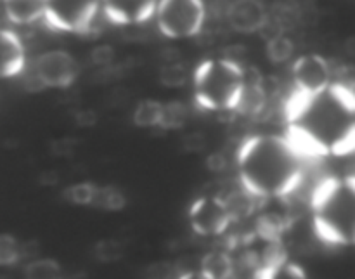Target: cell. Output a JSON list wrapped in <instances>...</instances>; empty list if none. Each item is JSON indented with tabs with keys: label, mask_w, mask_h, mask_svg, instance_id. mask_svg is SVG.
Segmentation results:
<instances>
[{
	"label": "cell",
	"mask_w": 355,
	"mask_h": 279,
	"mask_svg": "<svg viewBox=\"0 0 355 279\" xmlns=\"http://www.w3.org/2000/svg\"><path fill=\"white\" fill-rule=\"evenodd\" d=\"M286 135L307 158L355 151V87L329 83L314 94L293 90L284 106Z\"/></svg>",
	"instance_id": "cell-1"
},
{
	"label": "cell",
	"mask_w": 355,
	"mask_h": 279,
	"mask_svg": "<svg viewBox=\"0 0 355 279\" xmlns=\"http://www.w3.org/2000/svg\"><path fill=\"white\" fill-rule=\"evenodd\" d=\"M307 156L286 134H255L236 153L239 183L257 200H283L300 187Z\"/></svg>",
	"instance_id": "cell-2"
},
{
	"label": "cell",
	"mask_w": 355,
	"mask_h": 279,
	"mask_svg": "<svg viewBox=\"0 0 355 279\" xmlns=\"http://www.w3.org/2000/svg\"><path fill=\"white\" fill-rule=\"evenodd\" d=\"M311 207L321 242L355 246V174L321 180L312 193Z\"/></svg>",
	"instance_id": "cell-3"
},
{
	"label": "cell",
	"mask_w": 355,
	"mask_h": 279,
	"mask_svg": "<svg viewBox=\"0 0 355 279\" xmlns=\"http://www.w3.org/2000/svg\"><path fill=\"white\" fill-rule=\"evenodd\" d=\"M194 103L201 110L231 113L245 89V66L231 58L207 59L193 73Z\"/></svg>",
	"instance_id": "cell-4"
},
{
	"label": "cell",
	"mask_w": 355,
	"mask_h": 279,
	"mask_svg": "<svg viewBox=\"0 0 355 279\" xmlns=\"http://www.w3.org/2000/svg\"><path fill=\"white\" fill-rule=\"evenodd\" d=\"M158 30L168 38H191L203 30L207 7L203 0H158Z\"/></svg>",
	"instance_id": "cell-5"
},
{
	"label": "cell",
	"mask_w": 355,
	"mask_h": 279,
	"mask_svg": "<svg viewBox=\"0 0 355 279\" xmlns=\"http://www.w3.org/2000/svg\"><path fill=\"white\" fill-rule=\"evenodd\" d=\"M45 23L58 31L89 33L99 14L103 0H44Z\"/></svg>",
	"instance_id": "cell-6"
},
{
	"label": "cell",
	"mask_w": 355,
	"mask_h": 279,
	"mask_svg": "<svg viewBox=\"0 0 355 279\" xmlns=\"http://www.w3.org/2000/svg\"><path fill=\"white\" fill-rule=\"evenodd\" d=\"M234 222L231 208H229L225 198L201 196L193 201L189 207V224L196 235L211 238V236H220L231 228Z\"/></svg>",
	"instance_id": "cell-7"
},
{
	"label": "cell",
	"mask_w": 355,
	"mask_h": 279,
	"mask_svg": "<svg viewBox=\"0 0 355 279\" xmlns=\"http://www.w3.org/2000/svg\"><path fill=\"white\" fill-rule=\"evenodd\" d=\"M78 73V61L66 51H47L35 59L33 78L42 89H68Z\"/></svg>",
	"instance_id": "cell-8"
},
{
	"label": "cell",
	"mask_w": 355,
	"mask_h": 279,
	"mask_svg": "<svg viewBox=\"0 0 355 279\" xmlns=\"http://www.w3.org/2000/svg\"><path fill=\"white\" fill-rule=\"evenodd\" d=\"M295 90L304 94H314L326 89L331 80V66L322 56L305 54L291 66Z\"/></svg>",
	"instance_id": "cell-9"
},
{
	"label": "cell",
	"mask_w": 355,
	"mask_h": 279,
	"mask_svg": "<svg viewBox=\"0 0 355 279\" xmlns=\"http://www.w3.org/2000/svg\"><path fill=\"white\" fill-rule=\"evenodd\" d=\"M158 0H103L107 19L114 24H141L156 14Z\"/></svg>",
	"instance_id": "cell-10"
},
{
	"label": "cell",
	"mask_w": 355,
	"mask_h": 279,
	"mask_svg": "<svg viewBox=\"0 0 355 279\" xmlns=\"http://www.w3.org/2000/svg\"><path fill=\"white\" fill-rule=\"evenodd\" d=\"M227 21L238 33H257L267 24V10L260 0H234L227 9Z\"/></svg>",
	"instance_id": "cell-11"
},
{
	"label": "cell",
	"mask_w": 355,
	"mask_h": 279,
	"mask_svg": "<svg viewBox=\"0 0 355 279\" xmlns=\"http://www.w3.org/2000/svg\"><path fill=\"white\" fill-rule=\"evenodd\" d=\"M26 68V52L17 33L0 28V78H12Z\"/></svg>",
	"instance_id": "cell-12"
},
{
	"label": "cell",
	"mask_w": 355,
	"mask_h": 279,
	"mask_svg": "<svg viewBox=\"0 0 355 279\" xmlns=\"http://www.w3.org/2000/svg\"><path fill=\"white\" fill-rule=\"evenodd\" d=\"M255 279H309L304 267L291 262L281 250H270L255 273Z\"/></svg>",
	"instance_id": "cell-13"
},
{
	"label": "cell",
	"mask_w": 355,
	"mask_h": 279,
	"mask_svg": "<svg viewBox=\"0 0 355 279\" xmlns=\"http://www.w3.org/2000/svg\"><path fill=\"white\" fill-rule=\"evenodd\" d=\"M267 106V90L263 87V78L255 68H245V89L239 99L236 113L246 117H257Z\"/></svg>",
	"instance_id": "cell-14"
},
{
	"label": "cell",
	"mask_w": 355,
	"mask_h": 279,
	"mask_svg": "<svg viewBox=\"0 0 355 279\" xmlns=\"http://www.w3.org/2000/svg\"><path fill=\"white\" fill-rule=\"evenodd\" d=\"M6 17L14 24H33L44 19V0H2Z\"/></svg>",
	"instance_id": "cell-15"
},
{
	"label": "cell",
	"mask_w": 355,
	"mask_h": 279,
	"mask_svg": "<svg viewBox=\"0 0 355 279\" xmlns=\"http://www.w3.org/2000/svg\"><path fill=\"white\" fill-rule=\"evenodd\" d=\"M201 271L210 274L214 279H231L234 276V260L227 252L214 250L201 260Z\"/></svg>",
	"instance_id": "cell-16"
},
{
	"label": "cell",
	"mask_w": 355,
	"mask_h": 279,
	"mask_svg": "<svg viewBox=\"0 0 355 279\" xmlns=\"http://www.w3.org/2000/svg\"><path fill=\"white\" fill-rule=\"evenodd\" d=\"M163 104L165 103L156 99H142L141 103L135 106L132 120H134V124L141 128H159L163 117Z\"/></svg>",
	"instance_id": "cell-17"
},
{
	"label": "cell",
	"mask_w": 355,
	"mask_h": 279,
	"mask_svg": "<svg viewBox=\"0 0 355 279\" xmlns=\"http://www.w3.org/2000/svg\"><path fill=\"white\" fill-rule=\"evenodd\" d=\"M127 205L123 191L114 186H99L97 187L96 198H94V208H99L104 212H120Z\"/></svg>",
	"instance_id": "cell-18"
},
{
	"label": "cell",
	"mask_w": 355,
	"mask_h": 279,
	"mask_svg": "<svg viewBox=\"0 0 355 279\" xmlns=\"http://www.w3.org/2000/svg\"><path fill=\"white\" fill-rule=\"evenodd\" d=\"M189 120V110L180 101H168L163 104V117L159 128L163 130H179Z\"/></svg>",
	"instance_id": "cell-19"
},
{
	"label": "cell",
	"mask_w": 355,
	"mask_h": 279,
	"mask_svg": "<svg viewBox=\"0 0 355 279\" xmlns=\"http://www.w3.org/2000/svg\"><path fill=\"white\" fill-rule=\"evenodd\" d=\"M24 279H64V273L58 260L37 259L26 266Z\"/></svg>",
	"instance_id": "cell-20"
},
{
	"label": "cell",
	"mask_w": 355,
	"mask_h": 279,
	"mask_svg": "<svg viewBox=\"0 0 355 279\" xmlns=\"http://www.w3.org/2000/svg\"><path fill=\"white\" fill-rule=\"evenodd\" d=\"M267 58L274 65H284L286 61H290L291 56L295 52V44L290 37L286 35H274L272 38H269L267 42Z\"/></svg>",
	"instance_id": "cell-21"
},
{
	"label": "cell",
	"mask_w": 355,
	"mask_h": 279,
	"mask_svg": "<svg viewBox=\"0 0 355 279\" xmlns=\"http://www.w3.org/2000/svg\"><path fill=\"white\" fill-rule=\"evenodd\" d=\"M97 184L94 183H76L71 184L64 189V198L71 205H78V207H92L94 198L97 193Z\"/></svg>",
	"instance_id": "cell-22"
},
{
	"label": "cell",
	"mask_w": 355,
	"mask_h": 279,
	"mask_svg": "<svg viewBox=\"0 0 355 279\" xmlns=\"http://www.w3.org/2000/svg\"><path fill=\"white\" fill-rule=\"evenodd\" d=\"M189 80V71L182 62H170L159 69V82L168 89H179Z\"/></svg>",
	"instance_id": "cell-23"
},
{
	"label": "cell",
	"mask_w": 355,
	"mask_h": 279,
	"mask_svg": "<svg viewBox=\"0 0 355 279\" xmlns=\"http://www.w3.org/2000/svg\"><path fill=\"white\" fill-rule=\"evenodd\" d=\"M125 248L118 239L113 238H106V239H101V242L96 243L94 246V255L99 262L104 264H113L118 262V260L123 257Z\"/></svg>",
	"instance_id": "cell-24"
},
{
	"label": "cell",
	"mask_w": 355,
	"mask_h": 279,
	"mask_svg": "<svg viewBox=\"0 0 355 279\" xmlns=\"http://www.w3.org/2000/svg\"><path fill=\"white\" fill-rule=\"evenodd\" d=\"M21 259V245L14 236L0 235V266H12Z\"/></svg>",
	"instance_id": "cell-25"
},
{
	"label": "cell",
	"mask_w": 355,
	"mask_h": 279,
	"mask_svg": "<svg viewBox=\"0 0 355 279\" xmlns=\"http://www.w3.org/2000/svg\"><path fill=\"white\" fill-rule=\"evenodd\" d=\"M179 279H214L210 274H207L205 271H189V273L180 274Z\"/></svg>",
	"instance_id": "cell-26"
},
{
	"label": "cell",
	"mask_w": 355,
	"mask_h": 279,
	"mask_svg": "<svg viewBox=\"0 0 355 279\" xmlns=\"http://www.w3.org/2000/svg\"><path fill=\"white\" fill-rule=\"evenodd\" d=\"M149 279H156V278H149Z\"/></svg>",
	"instance_id": "cell-27"
}]
</instances>
